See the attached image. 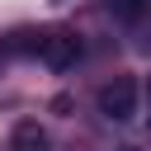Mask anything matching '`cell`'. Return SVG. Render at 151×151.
<instances>
[{
	"label": "cell",
	"mask_w": 151,
	"mask_h": 151,
	"mask_svg": "<svg viewBox=\"0 0 151 151\" xmlns=\"http://www.w3.org/2000/svg\"><path fill=\"white\" fill-rule=\"evenodd\" d=\"M94 104H99V113L109 123H132L137 118V80L132 76H113L109 85H99Z\"/></svg>",
	"instance_id": "1"
},
{
	"label": "cell",
	"mask_w": 151,
	"mask_h": 151,
	"mask_svg": "<svg viewBox=\"0 0 151 151\" xmlns=\"http://www.w3.org/2000/svg\"><path fill=\"white\" fill-rule=\"evenodd\" d=\"M33 57L42 66H52V71H66V66L80 61V38L71 28H38V52Z\"/></svg>",
	"instance_id": "2"
},
{
	"label": "cell",
	"mask_w": 151,
	"mask_h": 151,
	"mask_svg": "<svg viewBox=\"0 0 151 151\" xmlns=\"http://www.w3.org/2000/svg\"><path fill=\"white\" fill-rule=\"evenodd\" d=\"M9 151H47V127L42 123H14V132H9Z\"/></svg>",
	"instance_id": "3"
},
{
	"label": "cell",
	"mask_w": 151,
	"mask_h": 151,
	"mask_svg": "<svg viewBox=\"0 0 151 151\" xmlns=\"http://www.w3.org/2000/svg\"><path fill=\"white\" fill-rule=\"evenodd\" d=\"M104 9L118 19V24H137L151 14V0H104Z\"/></svg>",
	"instance_id": "4"
},
{
	"label": "cell",
	"mask_w": 151,
	"mask_h": 151,
	"mask_svg": "<svg viewBox=\"0 0 151 151\" xmlns=\"http://www.w3.org/2000/svg\"><path fill=\"white\" fill-rule=\"evenodd\" d=\"M146 113H151V80H146Z\"/></svg>",
	"instance_id": "5"
},
{
	"label": "cell",
	"mask_w": 151,
	"mask_h": 151,
	"mask_svg": "<svg viewBox=\"0 0 151 151\" xmlns=\"http://www.w3.org/2000/svg\"><path fill=\"white\" fill-rule=\"evenodd\" d=\"M0 61H5V52H0Z\"/></svg>",
	"instance_id": "6"
}]
</instances>
